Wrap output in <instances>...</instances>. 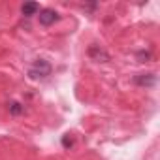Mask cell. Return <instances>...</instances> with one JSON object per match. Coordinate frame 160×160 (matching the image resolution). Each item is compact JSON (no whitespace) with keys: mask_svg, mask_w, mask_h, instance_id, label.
<instances>
[{"mask_svg":"<svg viewBox=\"0 0 160 160\" xmlns=\"http://www.w3.org/2000/svg\"><path fill=\"white\" fill-rule=\"evenodd\" d=\"M51 64L45 60V58H36L30 68H28V77L30 79H45L49 73H51Z\"/></svg>","mask_w":160,"mask_h":160,"instance_id":"6da1fadb","label":"cell"},{"mask_svg":"<svg viewBox=\"0 0 160 160\" xmlns=\"http://www.w3.org/2000/svg\"><path fill=\"white\" fill-rule=\"evenodd\" d=\"M38 13H40L38 15V21H40L42 27H51V25H55L58 21V13L55 10H51V8H43Z\"/></svg>","mask_w":160,"mask_h":160,"instance_id":"7a4b0ae2","label":"cell"},{"mask_svg":"<svg viewBox=\"0 0 160 160\" xmlns=\"http://www.w3.org/2000/svg\"><path fill=\"white\" fill-rule=\"evenodd\" d=\"M87 53H89V57H91L92 60H96V62H109V58H111L109 53H108L106 49H102L100 45H96V43L91 45Z\"/></svg>","mask_w":160,"mask_h":160,"instance_id":"3957f363","label":"cell"},{"mask_svg":"<svg viewBox=\"0 0 160 160\" xmlns=\"http://www.w3.org/2000/svg\"><path fill=\"white\" fill-rule=\"evenodd\" d=\"M132 81L139 87H154L156 85V75L154 73H138V75H134Z\"/></svg>","mask_w":160,"mask_h":160,"instance_id":"277c9868","label":"cell"},{"mask_svg":"<svg viewBox=\"0 0 160 160\" xmlns=\"http://www.w3.org/2000/svg\"><path fill=\"white\" fill-rule=\"evenodd\" d=\"M40 12V4L38 2H25L23 6H21V13L25 15V17H32V15H36Z\"/></svg>","mask_w":160,"mask_h":160,"instance_id":"5b68a950","label":"cell"},{"mask_svg":"<svg viewBox=\"0 0 160 160\" xmlns=\"http://www.w3.org/2000/svg\"><path fill=\"white\" fill-rule=\"evenodd\" d=\"M8 109H10V115H23L25 113V106L19 104V102H10Z\"/></svg>","mask_w":160,"mask_h":160,"instance_id":"8992f818","label":"cell"},{"mask_svg":"<svg viewBox=\"0 0 160 160\" xmlns=\"http://www.w3.org/2000/svg\"><path fill=\"white\" fill-rule=\"evenodd\" d=\"M136 58L139 62H149L151 60V51H138L136 53Z\"/></svg>","mask_w":160,"mask_h":160,"instance_id":"52a82bcc","label":"cell"},{"mask_svg":"<svg viewBox=\"0 0 160 160\" xmlns=\"http://www.w3.org/2000/svg\"><path fill=\"white\" fill-rule=\"evenodd\" d=\"M62 147H64V149H70V147H73V138H70V134L62 136Z\"/></svg>","mask_w":160,"mask_h":160,"instance_id":"ba28073f","label":"cell"}]
</instances>
